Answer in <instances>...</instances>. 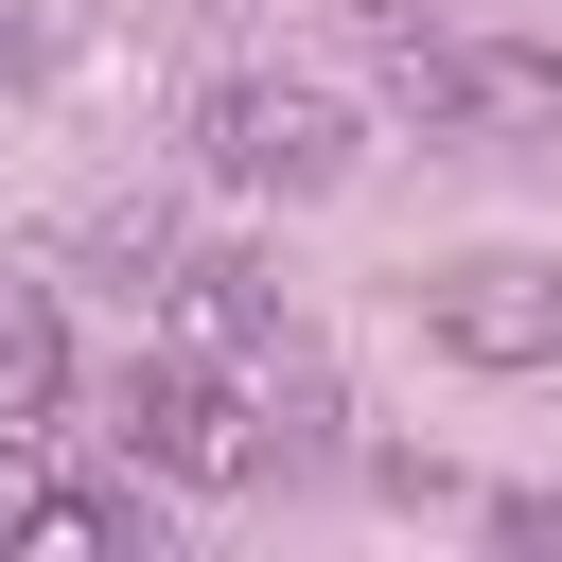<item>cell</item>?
Here are the masks:
<instances>
[{"instance_id": "52a82bcc", "label": "cell", "mask_w": 562, "mask_h": 562, "mask_svg": "<svg viewBox=\"0 0 562 562\" xmlns=\"http://www.w3.org/2000/svg\"><path fill=\"white\" fill-rule=\"evenodd\" d=\"M35 492H53L35 474V422H0V544H35Z\"/></svg>"}, {"instance_id": "6da1fadb", "label": "cell", "mask_w": 562, "mask_h": 562, "mask_svg": "<svg viewBox=\"0 0 562 562\" xmlns=\"http://www.w3.org/2000/svg\"><path fill=\"white\" fill-rule=\"evenodd\" d=\"M386 105H404L422 140L562 123V53H544V35H386Z\"/></svg>"}, {"instance_id": "8992f818", "label": "cell", "mask_w": 562, "mask_h": 562, "mask_svg": "<svg viewBox=\"0 0 562 562\" xmlns=\"http://www.w3.org/2000/svg\"><path fill=\"white\" fill-rule=\"evenodd\" d=\"M70 404V334H53V299H0V422H53Z\"/></svg>"}, {"instance_id": "3957f363", "label": "cell", "mask_w": 562, "mask_h": 562, "mask_svg": "<svg viewBox=\"0 0 562 562\" xmlns=\"http://www.w3.org/2000/svg\"><path fill=\"white\" fill-rule=\"evenodd\" d=\"M123 457H140V474H193V492L263 474V422L228 404V351H158V369L123 386Z\"/></svg>"}, {"instance_id": "7a4b0ae2", "label": "cell", "mask_w": 562, "mask_h": 562, "mask_svg": "<svg viewBox=\"0 0 562 562\" xmlns=\"http://www.w3.org/2000/svg\"><path fill=\"white\" fill-rule=\"evenodd\" d=\"M193 158H211L228 193H334V176H351V105H334V88H211V105H193Z\"/></svg>"}, {"instance_id": "277c9868", "label": "cell", "mask_w": 562, "mask_h": 562, "mask_svg": "<svg viewBox=\"0 0 562 562\" xmlns=\"http://www.w3.org/2000/svg\"><path fill=\"white\" fill-rule=\"evenodd\" d=\"M439 351L457 369H562V263H457L439 281Z\"/></svg>"}, {"instance_id": "5b68a950", "label": "cell", "mask_w": 562, "mask_h": 562, "mask_svg": "<svg viewBox=\"0 0 562 562\" xmlns=\"http://www.w3.org/2000/svg\"><path fill=\"white\" fill-rule=\"evenodd\" d=\"M158 299H176V334H193V351H263V334H281V281H263L246 246H176V263H158Z\"/></svg>"}]
</instances>
